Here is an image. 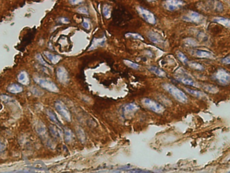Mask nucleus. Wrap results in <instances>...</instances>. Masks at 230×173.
<instances>
[{"instance_id":"nucleus-24","label":"nucleus","mask_w":230,"mask_h":173,"mask_svg":"<svg viewBox=\"0 0 230 173\" xmlns=\"http://www.w3.org/2000/svg\"><path fill=\"white\" fill-rule=\"evenodd\" d=\"M123 63H124L128 67H129L130 68H132L134 69H139L140 68V65L139 64H137L136 63H134L130 60H123Z\"/></svg>"},{"instance_id":"nucleus-11","label":"nucleus","mask_w":230,"mask_h":173,"mask_svg":"<svg viewBox=\"0 0 230 173\" xmlns=\"http://www.w3.org/2000/svg\"><path fill=\"white\" fill-rule=\"evenodd\" d=\"M57 77L61 84H67L69 81L68 73L62 66H60L57 69Z\"/></svg>"},{"instance_id":"nucleus-7","label":"nucleus","mask_w":230,"mask_h":173,"mask_svg":"<svg viewBox=\"0 0 230 173\" xmlns=\"http://www.w3.org/2000/svg\"><path fill=\"white\" fill-rule=\"evenodd\" d=\"M55 107L61 116H62L66 121H71V115H70L69 110L64 105V104L61 101H57L55 103Z\"/></svg>"},{"instance_id":"nucleus-16","label":"nucleus","mask_w":230,"mask_h":173,"mask_svg":"<svg viewBox=\"0 0 230 173\" xmlns=\"http://www.w3.org/2000/svg\"><path fill=\"white\" fill-rule=\"evenodd\" d=\"M185 90L186 91L188 94H191L194 96L197 97L198 99H204L205 97L206 96V95L205 94L204 92H202L201 91L199 90H193V89H190V88H184Z\"/></svg>"},{"instance_id":"nucleus-22","label":"nucleus","mask_w":230,"mask_h":173,"mask_svg":"<svg viewBox=\"0 0 230 173\" xmlns=\"http://www.w3.org/2000/svg\"><path fill=\"white\" fill-rule=\"evenodd\" d=\"M187 64L189 65L190 68H191L194 69L199 70V71H202L205 69L204 67H203V65H201V64L197 63V62H192V61L189 62L188 61V63Z\"/></svg>"},{"instance_id":"nucleus-19","label":"nucleus","mask_w":230,"mask_h":173,"mask_svg":"<svg viewBox=\"0 0 230 173\" xmlns=\"http://www.w3.org/2000/svg\"><path fill=\"white\" fill-rule=\"evenodd\" d=\"M18 79L19 82L23 84V85H27L29 83V75L26 72H20L18 75Z\"/></svg>"},{"instance_id":"nucleus-12","label":"nucleus","mask_w":230,"mask_h":173,"mask_svg":"<svg viewBox=\"0 0 230 173\" xmlns=\"http://www.w3.org/2000/svg\"><path fill=\"white\" fill-rule=\"evenodd\" d=\"M192 54L197 57H200V58H209L213 59L215 57V55L211 51H206L203 50H196L194 51Z\"/></svg>"},{"instance_id":"nucleus-17","label":"nucleus","mask_w":230,"mask_h":173,"mask_svg":"<svg viewBox=\"0 0 230 173\" xmlns=\"http://www.w3.org/2000/svg\"><path fill=\"white\" fill-rule=\"evenodd\" d=\"M44 55H45L49 60H50L51 63L53 64H57L60 61V59H61V57L60 55H54L53 53H50V52H47V51H45L44 52Z\"/></svg>"},{"instance_id":"nucleus-27","label":"nucleus","mask_w":230,"mask_h":173,"mask_svg":"<svg viewBox=\"0 0 230 173\" xmlns=\"http://www.w3.org/2000/svg\"><path fill=\"white\" fill-rule=\"evenodd\" d=\"M184 42H185L186 44V45H188V46L196 47V46L198 45L197 42L193 38H186V39H185Z\"/></svg>"},{"instance_id":"nucleus-26","label":"nucleus","mask_w":230,"mask_h":173,"mask_svg":"<svg viewBox=\"0 0 230 173\" xmlns=\"http://www.w3.org/2000/svg\"><path fill=\"white\" fill-rule=\"evenodd\" d=\"M177 55H178V59L182 62L183 64H187L188 63V59L186 57V55L184 54V53L182 52L181 51H178V53H177Z\"/></svg>"},{"instance_id":"nucleus-21","label":"nucleus","mask_w":230,"mask_h":173,"mask_svg":"<svg viewBox=\"0 0 230 173\" xmlns=\"http://www.w3.org/2000/svg\"><path fill=\"white\" fill-rule=\"evenodd\" d=\"M103 14L105 18L109 19L112 15V7L109 4H105L103 7Z\"/></svg>"},{"instance_id":"nucleus-13","label":"nucleus","mask_w":230,"mask_h":173,"mask_svg":"<svg viewBox=\"0 0 230 173\" xmlns=\"http://www.w3.org/2000/svg\"><path fill=\"white\" fill-rule=\"evenodd\" d=\"M175 79L178 81L182 82L184 84H186V85L192 86H196V82H194L193 79H192L191 78H188L187 76H186V75H176Z\"/></svg>"},{"instance_id":"nucleus-2","label":"nucleus","mask_w":230,"mask_h":173,"mask_svg":"<svg viewBox=\"0 0 230 173\" xmlns=\"http://www.w3.org/2000/svg\"><path fill=\"white\" fill-rule=\"evenodd\" d=\"M136 10L138 12L139 14L141 16V18L144 19L147 23L152 25L156 24V18L151 11H149L147 9L142 6H137Z\"/></svg>"},{"instance_id":"nucleus-28","label":"nucleus","mask_w":230,"mask_h":173,"mask_svg":"<svg viewBox=\"0 0 230 173\" xmlns=\"http://www.w3.org/2000/svg\"><path fill=\"white\" fill-rule=\"evenodd\" d=\"M31 92L35 96H40L43 94V92L42 90H41L39 89V88H38L37 87H32L31 88Z\"/></svg>"},{"instance_id":"nucleus-14","label":"nucleus","mask_w":230,"mask_h":173,"mask_svg":"<svg viewBox=\"0 0 230 173\" xmlns=\"http://www.w3.org/2000/svg\"><path fill=\"white\" fill-rule=\"evenodd\" d=\"M106 43V38L103 37L101 38H94L92 42L91 46L89 47V50H94L99 47H104Z\"/></svg>"},{"instance_id":"nucleus-33","label":"nucleus","mask_w":230,"mask_h":173,"mask_svg":"<svg viewBox=\"0 0 230 173\" xmlns=\"http://www.w3.org/2000/svg\"><path fill=\"white\" fill-rule=\"evenodd\" d=\"M222 62L223 64H225V65H229L230 64V57L229 55L227 56L226 57H225V58L222 59Z\"/></svg>"},{"instance_id":"nucleus-20","label":"nucleus","mask_w":230,"mask_h":173,"mask_svg":"<svg viewBox=\"0 0 230 173\" xmlns=\"http://www.w3.org/2000/svg\"><path fill=\"white\" fill-rule=\"evenodd\" d=\"M8 91L13 93V94H17V93H20L21 92H23V89L20 86H19L18 84H11L10 86H9L8 88Z\"/></svg>"},{"instance_id":"nucleus-23","label":"nucleus","mask_w":230,"mask_h":173,"mask_svg":"<svg viewBox=\"0 0 230 173\" xmlns=\"http://www.w3.org/2000/svg\"><path fill=\"white\" fill-rule=\"evenodd\" d=\"M203 88H204V89L206 92L212 93V94H215V93L219 92V89L217 88V87L213 85H208L207 84V85L203 86Z\"/></svg>"},{"instance_id":"nucleus-4","label":"nucleus","mask_w":230,"mask_h":173,"mask_svg":"<svg viewBox=\"0 0 230 173\" xmlns=\"http://www.w3.org/2000/svg\"><path fill=\"white\" fill-rule=\"evenodd\" d=\"M142 103L148 109L152 110L154 113H162L165 110L164 107L161 104L151 99L144 98L142 100Z\"/></svg>"},{"instance_id":"nucleus-29","label":"nucleus","mask_w":230,"mask_h":173,"mask_svg":"<svg viewBox=\"0 0 230 173\" xmlns=\"http://www.w3.org/2000/svg\"><path fill=\"white\" fill-rule=\"evenodd\" d=\"M36 58L37 59V60L39 61V62L40 64H42V65H44V66H45V67L50 68V65H49L46 63V62L45 61V60L43 59V57L41 56V55L37 54V55H36Z\"/></svg>"},{"instance_id":"nucleus-35","label":"nucleus","mask_w":230,"mask_h":173,"mask_svg":"<svg viewBox=\"0 0 230 173\" xmlns=\"http://www.w3.org/2000/svg\"><path fill=\"white\" fill-rule=\"evenodd\" d=\"M60 21L64 24H68L69 23V20L67 18H60Z\"/></svg>"},{"instance_id":"nucleus-8","label":"nucleus","mask_w":230,"mask_h":173,"mask_svg":"<svg viewBox=\"0 0 230 173\" xmlns=\"http://www.w3.org/2000/svg\"><path fill=\"white\" fill-rule=\"evenodd\" d=\"M184 4V1L180 0H167L163 3V7L167 10L173 12L182 7Z\"/></svg>"},{"instance_id":"nucleus-32","label":"nucleus","mask_w":230,"mask_h":173,"mask_svg":"<svg viewBox=\"0 0 230 173\" xmlns=\"http://www.w3.org/2000/svg\"><path fill=\"white\" fill-rule=\"evenodd\" d=\"M0 99H1L3 101L6 102V103H8L9 101H11L12 100V98L8 95H2L0 96Z\"/></svg>"},{"instance_id":"nucleus-9","label":"nucleus","mask_w":230,"mask_h":173,"mask_svg":"<svg viewBox=\"0 0 230 173\" xmlns=\"http://www.w3.org/2000/svg\"><path fill=\"white\" fill-rule=\"evenodd\" d=\"M139 109V106L134 103H131L126 104L123 107L122 113L123 116L125 117H128V116L134 114L135 112Z\"/></svg>"},{"instance_id":"nucleus-34","label":"nucleus","mask_w":230,"mask_h":173,"mask_svg":"<svg viewBox=\"0 0 230 173\" xmlns=\"http://www.w3.org/2000/svg\"><path fill=\"white\" fill-rule=\"evenodd\" d=\"M82 26H83V27L85 28H86V29H87V30H88V29H89V28H90V24H89V23H88L87 21L85 20V21H84L83 23H82Z\"/></svg>"},{"instance_id":"nucleus-18","label":"nucleus","mask_w":230,"mask_h":173,"mask_svg":"<svg viewBox=\"0 0 230 173\" xmlns=\"http://www.w3.org/2000/svg\"><path fill=\"white\" fill-rule=\"evenodd\" d=\"M149 69L151 71L152 73L158 75L159 77L165 78V77H166V75H167L166 73L164 72V71L162 70L160 68H159L154 67V66H151V67L149 68Z\"/></svg>"},{"instance_id":"nucleus-31","label":"nucleus","mask_w":230,"mask_h":173,"mask_svg":"<svg viewBox=\"0 0 230 173\" xmlns=\"http://www.w3.org/2000/svg\"><path fill=\"white\" fill-rule=\"evenodd\" d=\"M77 11L78 13H80V14H86V15L88 14V9L86 7H80L77 10Z\"/></svg>"},{"instance_id":"nucleus-3","label":"nucleus","mask_w":230,"mask_h":173,"mask_svg":"<svg viewBox=\"0 0 230 173\" xmlns=\"http://www.w3.org/2000/svg\"><path fill=\"white\" fill-rule=\"evenodd\" d=\"M34 79L39 86H41L42 88H45V89L49 91L53 92H57L59 91L57 86L50 79L41 77H34Z\"/></svg>"},{"instance_id":"nucleus-15","label":"nucleus","mask_w":230,"mask_h":173,"mask_svg":"<svg viewBox=\"0 0 230 173\" xmlns=\"http://www.w3.org/2000/svg\"><path fill=\"white\" fill-rule=\"evenodd\" d=\"M213 21L219 24H222L227 28H229L230 26V20L229 18H226L215 17L213 19Z\"/></svg>"},{"instance_id":"nucleus-36","label":"nucleus","mask_w":230,"mask_h":173,"mask_svg":"<svg viewBox=\"0 0 230 173\" xmlns=\"http://www.w3.org/2000/svg\"><path fill=\"white\" fill-rule=\"evenodd\" d=\"M70 3L72 4V5H76V4H80L82 3L83 1H76V0H74V1H69Z\"/></svg>"},{"instance_id":"nucleus-30","label":"nucleus","mask_w":230,"mask_h":173,"mask_svg":"<svg viewBox=\"0 0 230 173\" xmlns=\"http://www.w3.org/2000/svg\"><path fill=\"white\" fill-rule=\"evenodd\" d=\"M47 113L48 114V116L50 117V118L51 119V120L53 121L57 122V119L56 118V116L55 115L54 113L52 111V110H47Z\"/></svg>"},{"instance_id":"nucleus-1","label":"nucleus","mask_w":230,"mask_h":173,"mask_svg":"<svg viewBox=\"0 0 230 173\" xmlns=\"http://www.w3.org/2000/svg\"><path fill=\"white\" fill-rule=\"evenodd\" d=\"M162 86L163 89L165 90L167 92H169L171 96H174V98L175 100L179 101L180 103L185 104L188 102V97L186 95L185 93L180 90L178 88L173 85V84L165 83L163 84Z\"/></svg>"},{"instance_id":"nucleus-25","label":"nucleus","mask_w":230,"mask_h":173,"mask_svg":"<svg viewBox=\"0 0 230 173\" xmlns=\"http://www.w3.org/2000/svg\"><path fill=\"white\" fill-rule=\"evenodd\" d=\"M126 37L128 38H134V39H138V40H141V41H143L144 38L143 37L141 36L140 34H138V33H127L126 34Z\"/></svg>"},{"instance_id":"nucleus-5","label":"nucleus","mask_w":230,"mask_h":173,"mask_svg":"<svg viewBox=\"0 0 230 173\" xmlns=\"http://www.w3.org/2000/svg\"><path fill=\"white\" fill-rule=\"evenodd\" d=\"M214 79L222 85H227L230 81V74L227 70L221 68L214 74Z\"/></svg>"},{"instance_id":"nucleus-10","label":"nucleus","mask_w":230,"mask_h":173,"mask_svg":"<svg viewBox=\"0 0 230 173\" xmlns=\"http://www.w3.org/2000/svg\"><path fill=\"white\" fill-rule=\"evenodd\" d=\"M147 35L150 41L154 44H156V45H164L165 44L164 39L163 38V37L159 33L154 32V31H149V32L147 33Z\"/></svg>"},{"instance_id":"nucleus-6","label":"nucleus","mask_w":230,"mask_h":173,"mask_svg":"<svg viewBox=\"0 0 230 173\" xmlns=\"http://www.w3.org/2000/svg\"><path fill=\"white\" fill-rule=\"evenodd\" d=\"M202 16L199 14V13L194 11H191L188 12L187 14L183 16L182 20L187 22V23L198 24L201 23L202 20Z\"/></svg>"}]
</instances>
